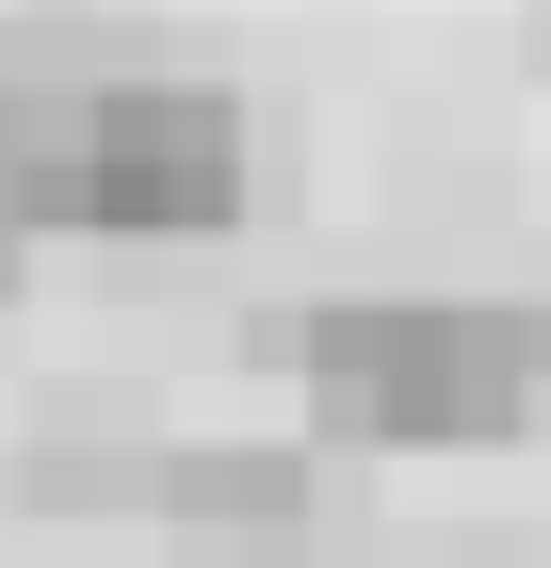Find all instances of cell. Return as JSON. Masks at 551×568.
Instances as JSON below:
<instances>
[{
  "mask_svg": "<svg viewBox=\"0 0 551 568\" xmlns=\"http://www.w3.org/2000/svg\"><path fill=\"white\" fill-rule=\"evenodd\" d=\"M308 406L340 438H389V455H455V438H503L535 406V357H519V308L374 293L308 325Z\"/></svg>",
  "mask_w": 551,
  "mask_h": 568,
  "instance_id": "obj_1",
  "label": "cell"
},
{
  "mask_svg": "<svg viewBox=\"0 0 551 568\" xmlns=\"http://www.w3.org/2000/svg\"><path fill=\"white\" fill-rule=\"evenodd\" d=\"M0 244H17V227H0Z\"/></svg>",
  "mask_w": 551,
  "mask_h": 568,
  "instance_id": "obj_5",
  "label": "cell"
},
{
  "mask_svg": "<svg viewBox=\"0 0 551 568\" xmlns=\"http://www.w3.org/2000/svg\"><path fill=\"white\" fill-rule=\"evenodd\" d=\"M325 455L308 438H178L163 455V520L178 536H308Z\"/></svg>",
  "mask_w": 551,
  "mask_h": 568,
  "instance_id": "obj_3",
  "label": "cell"
},
{
  "mask_svg": "<svg viewBox=\"0 0 551 568\" xmlns=\"http://www.w3.org/2000/svg\"><path fill=\"white\" fill-rule=\"evenodd\" d=\"M244 212V114L212 82H98L82 131V227L114 244H195Z\"/></svg>",
  "mask_w": 551,
  "mask_h": 568,
  "instance_id": "obj_2",
  "label": "cell"
},
{
  "mask_svg": "<svg viewBox=\"0 0 551 568\" xmlns=\"http://www.w3.org/2000/svg\"><path fill=\"white\" fill-rule=\"evenodd\" d=\"M519 357H535V390H551V308H519Z\"/></svg>",
  "mask_w": 551,
  "mask_h": 568,
  "instance_id": "obj_4",
  "label": "cell"
}]
</instances>
